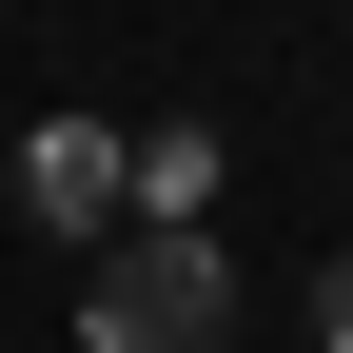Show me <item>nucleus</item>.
I'll list each match as a JSON object with an SVG mask.
<instances>
[{
	"label": "nucleus",
	"instance_id": "f03ea898",
	"mask_svg": "<svg viewBox=\"0 0 353 353\" xmlns=\"http://www.w3.org/2000/svg\"><path fill=\"white\" fill-rule=\"evenodd\" d=\"M20 216H39V236H138V138H118V118H39V138H20Z\"/></svg>",
	"mask_w": 353,
	"mask_h": 353
},
{
	"label": "nucleus",
	"instance_id": "f257e3e1",
	"mask_svg": "<svg viewBox=\"0 0 353 353\" xmlns=\"http://www.w3.org/2000/svg\"><path fill=\"white\" fill-rule=\"evenodd\" d=\"M79 353H236V255L138 216V236L79 275Z\"/></svg>",
	"mask_w": 353,
	"mask_h": 353
},
{
	"label": "nucleus",
	"instance_id": "7ed1b4c3",
	"mask_svg": "<svg viewBox=\"0 0 353 353\" xmlns=\"http://www.w3.org/2000/svg\"><path fill=\"white\" fill-rule=\"evenodd\" d=\"M314 353H353V255H334V275H314Z\"/></svg>",
	"mask_w": 353,
	"mask_h": 353
}]
</instances>
